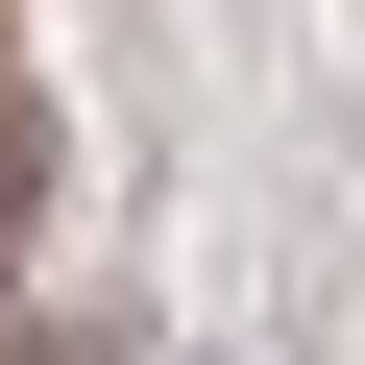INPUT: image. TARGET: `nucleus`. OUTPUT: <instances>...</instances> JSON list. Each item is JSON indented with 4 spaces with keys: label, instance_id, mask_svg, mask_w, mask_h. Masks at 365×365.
Here are the masks:
<instances>
[{
    "label": "nucleus",
    "instance_id": "f257e3e1",
    "mask_svg": "<svg viewBox=\"0 0 365 365\" xmlns=\"http://www.w3.org/2000/svg\"><path fill=\"white\" fill-rule=\"evenodd\" d=\"M49 195H73V122L0 73V292H25V244H49Z\"/></svg>",
    "mask_w": 365,
    "mask_h": 365
}]
</instances>
